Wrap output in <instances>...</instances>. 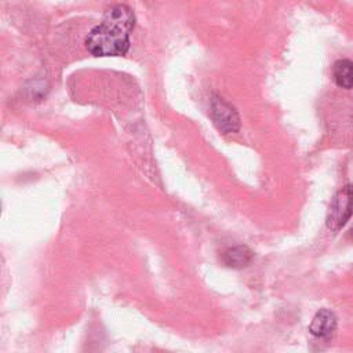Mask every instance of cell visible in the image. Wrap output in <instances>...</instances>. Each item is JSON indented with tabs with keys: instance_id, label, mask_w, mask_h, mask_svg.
Segmentation results:
<instances>
[{
	"instance_id": "obj_5",
	"label": "cell",
	"mask_w": 353,
	"mask_h": 353,
	"mask_svg": "<svg viewBox=\"0 0 353 353\" xmlns=\"http://www.w3.org/2000/svg\"><path fill=\"white\" fill-rule=\"evenodd\" d=\"M252 259V251L245 245H234L229 247L222 252V262L234 269H240L247 266Z\"/></svg>"
},
{
	"instance_id": "obj_3",
	"label": "cell",
	"mask_w": 353,
	"mask_h": 353,
	"mask_svg": "<svg viewBox=\"0 0 353 353\" xmlns=\"http://www.w3.org/2000/svg\"><path fill=\"white\" fill-rule=\"evenodd\" d=\"M210 114L215 125L225 134L236 132L240 127V119L234 108L219 97H214L211 99Z\"/></svg>"
},
{
	"instance_id": "obj_6",
	"label": "cell",
	"mask_w": 353,
	"mask_h": 353,
	"mask_svg": "<svg viewBox=\"0 0 353 353\" xmlns=\"http://www.w3.org/2000/svg\"><path fill=\"white\" fill-rule=\"evenodd\" d=\"M332 77L338 87L353 88V62L349 59H338L332 66Z\"/></svg>"
},
{
	"instance_id": "obj_1",
	"label": "cell",
	"mask_w": 353,
	"mask_h": 353,
	"mask_svg": "<svg viewBox=\"0 0 353 353\" xmlns=\"http://www.w3.org/2000/svg\"><path fill=\"white\" fill-rule=\"evenodd\" d=\"M135 26L132 10L123 4L108 8L102 22L91 29L84 44L95 57H120L130 48V34Z\"/></svg>"
},
{
	"instance_id": "obj_2",
	"label": "cell",
	"mask_w": 353,
	"mask_h": 353,
	"mask_svg": "<svg viewBox=\"0 0 353 353\" xmlns=\"http://www.w3.org/2000/svg\"><path fill=\"white\" fill-rule=\"evenodd\" d=\"M353 215V185L343 186L331 200L325 225L330 230L338 232Z\"/></svg>"
},
{
	"instance_id": "obj_4",
	"label": "cell",
	"mask_w": 353,
	"mask_h": 353,
	"mask_svg": "<svg viewBox=\"0 0 353 353\" xmlns=\"http://www.w3.org/2000/svg\"><path fill=\"white\" fill-rule=\"evenodd\" d=\"M336 328V317L328 309H320L312 323L309 324V332L317 338H328Z\"/></svg>"
}]
</instances>
